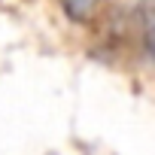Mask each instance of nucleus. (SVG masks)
<instances>
[{
    "label": "nucleus",
    "mask_w": 155,
    "mask_h": 155,
    "mask_svg": "<svg viewBox=\"0 0 155 155\" xmlns=\"http://www.w3.org/2000/svg\"><path fill=\"white\" fill-rule=\"evenodd\" d=\"M140 43L146 58L155 64V0H143L140 9Z\"/></svg>",
    "instance_id": "f257e3e1"
},
{
    "label": "nucleus",
    "mask_w": 155,
    "mask_h": 155,
    "mask_svg": "<svg viewBox=\"0 0 155 155\" xmlns=\"http://www.w3.org/2000/svg\"><path fill=\"white\" fill-rule=\"evenodd\" d=\"M104 3H107V0H61V9H64V15H67L70 21L85 25V21H91V18L101 12Z\"/></svg>",
    "instance_id": "f03ea898"
}]
</instances>
